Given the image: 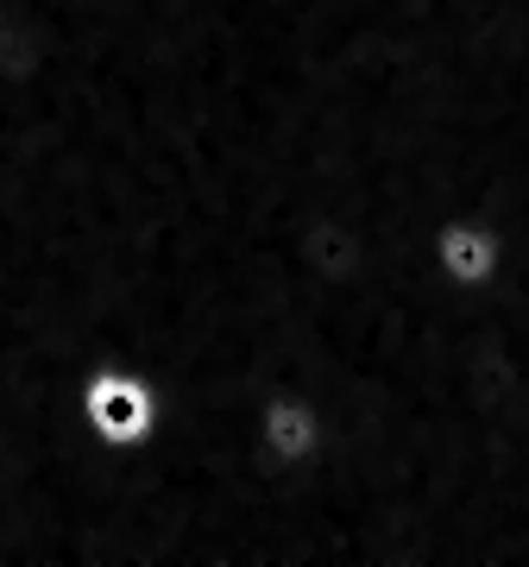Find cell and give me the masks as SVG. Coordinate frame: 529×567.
Returning <instances> with one entry per match:
<instances>
[{
	"label": "cell",
	"mask_w": 529,
	"mask_h": 567,
	"mask_svg": "<svg viewBox=\"0 0 529 567\" xmlns=\"http://www.w3.org/2000/svg\"><path fill=\"white\" fill-rule=\"evenodd\" d=\"M76 416L89 442L107 454H145L164 429V391L158 379L133 360H102L82 372L76 385Z\"/></svg>",
	"instance_id": "6da1fadb"
},
{
	"label": "cell",
	"mask_w": 529,
	"mask_h": 567,
	"mask_svg": "<svg viewBox=\"0 0 529 567\" xmlns=\"http://www.w3.org/2000/svg\"><path fill=\"white\" fill-rule=\"evenodd\" d=\"M328 435H334V423H328L322 398L303 385H271L259 398V410H252V442L284 473H309L328 454Z\"/></svg>",
	"instance_id": "7a4b0ae2"
},
{
	"label": "cell",
	"mask_w": 529,
	"mask_h": 567,
	"mask_svg": "<svg viewBox=\"0 0 529 567\" xmlns=\"http://www.w3.org/2000/svg\"><path fill=\"white\" fill-rule=\"evenodd\" d=\"M505 259H510L505 227L491 221V215H473V208L442 215L435 234H428V265H435V278L448 284V290H460V297L491 290V284L505 278Z\"/></svg>",
	"instance_id": "3957f363"
}]
</instances>
